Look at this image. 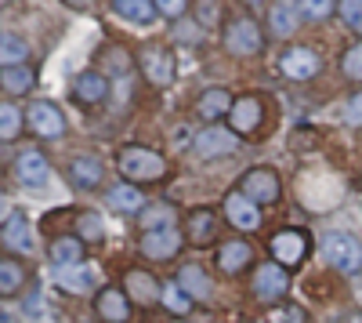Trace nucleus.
Here are the masks:
<instances>
[{
  "mask_svg": "<svg viewBox=\"0 0 362 323\" xmlns=\"http://www.w3.org/2000/svg\"><path fill=\"white\" fill-rule=\"evenodd\" d=\"M116 167L119 174L131 182V186H148V182H160L167 174V160L145 145H119L116 149Z\"/></svg>",
  "mask_w": 362,
  "mask_h": 323,
  "instance_id": "1",
  "label": "nucleus"
},
{
  "mask_svg": "<svg viewBox=\"0 0 362 323\" xmlns=\"http://www.w3.org/2000/svg\"><path fill=\"white\" fill-rule=\"evenodd\" d=\"M322 254L337 273H358L362 269V244L348 232H329L322 237Z\"/></svg>",
  "mask_w": 362,
  "mask_h": 323,
  "instance_id": "2",
  "label": "nucleus"
},
{
  "mask_svg": "<svg viewBox=\"0 0 362 323\" xmlns=\"http://www.w3.org/2000/svg\"><path fill=\"white\" fill-rule=\"evenodd\" d=\"M268 251H272V261H276V266L293 269L308 258V237L297 232V229H279L276 237L268 240Z\"/></svg>",
  "mask_w": 362,
  "mask_h": 323,
  "instance_id": "3",
  "label": "nucleus"
},
{
  "mask_svg": "<svg viewBox=\"0 0 362 323\" xmlns=\"http://www.w3.org/2000/svg\"><path fill=\"white\" fill-rule=\"evenodd\" d=\"M192 149H196V157H203V160L228 157V153H235V149H239V135H235L232 128L210 124V128H203V131L192 138Z\"/></svg>",
  "mask_w": 362,
  "mask_h": 323,
  "instance_id": "4",
  "label": "nucleus"
},
{
  "mask_svg": "<svg viewBox=\"0 0 362 323\" xmlns=\"http://www.w3.org/2000/svg\"><path fill=\"white\" fill-rule=\"evenodd\" d=\"M239 193H243L247 200H254L257 208L261 203H276L283 186H279V174L272 171V167H254L243 174V182H239Z\"/></svg>",
  "mask_w": 362,
  "mask_h": 323,
  "instance_id": "5",
  "label": "nucleus"
},
{
  "mask_svg": "<svg viewBox=\"0 0 362 323\" xmlns=\"http://www.w3.org/2000/svg\"><path fill=\"white\" fill-rule=\"evenodd\" d=\"M25 128L37 138H62L66 135V116L54 102H33L25 109Z\"/></svg>",
  "mask_w": 362,
  "mask_h": 323,
  "instance_id": "6",
  "label": "nucleus"
},
{
  "mask_svg": "<svg viewBox=\"0 0 362 323\" xmlns=\"http://www.w3.org/2000/svg\"><path fill=\"white\" fill-rule=\"evenodd\" d=\"M69 98L76 102V106H102L105 98H109V76L105 73H98V69H83V73H76L73 76V84H69Z\"/></svg>",
  "mask_w": 362,
  "mask_h": 323,
  "instance_id": "7",
  "label": "nucleus"
},
{
  "mask_svg": "<svg viewBox=\"0 0 362 323\" xmlns=\"http://www.w3.org/2000/svg\"><path fill=\"white\" fill-rule=\"evenodd\" d=\"M261 44H264L261 26H257L254 18H247V15L235 18V22L225 29V47H228L232 55H257Z\"/></svg>",
  "mask_w": 362,
  "mask_h": 323,
  "instance_id": "8",
  "label": "nucleus"
},
{
  "mask_svg": "<svg viewBox=\"0 0 362 323\" xmlns=\"http://www.w3.org/2000/svg\"><path fill=\"white\" fill-rule=\"evenodd\" d=\"M0 244H4L8 251H15V254H33L37 251L33 225H29V218L22 211H11L4 218V225H0Z\"/></svg>",
  "mask_w": 362,
  "mask_h": 323,
  "instance_id": "9",
  "label": "nucleus"
},
{
  "mask_svg": "<svg viewBox=\"0 0 362 323\" xmlns=\"http://www.w3.org/2000/svg\"><path fill=\"white\" fill-rule=\"evenodd\" d=\"M15 178H18L22 186H29V189L47 186V182H51V164H47V157H44L40 149H22V153L15 157Z\"/></svg>",
  "mask_w": 362,
  "mask_h": 323,
  "instance_id": "10",
  "label": "nucleus"
},
{
  "mask_svg": "<svg viewBox=\"0 0 362 323\" xmlns=\"http://www.w3.org/2000/svg\"><path fill=\"white\" fill-rule=\"evenodd\" d=\"M138 66H141V73H145V80L148 84H156V87H167L170 80H174V55L167 51V47H145L141 55H138Z\"/></svg>",
  "mask_w": 362,
  "mask_h": 323,
  "instance_id": "11",
  "label": "nucleus"
},
{
  "mask_svg": "<svg viewBox=\"0 0 362 323\" xmlns=\"http://www.w3.org/2000/svg\"><path fill=\"white\" fill-rule=\"evenodd\" d=\"M264 120V106L257 95H243V98H235L232 109H228V128L235 135H254Z\"/></svg>",
  "mask_w": 362,
  "mask_h": 323,
  "instance_id": "12",
  "label": "nucleus"
},
{
  "mask_svg": "<svg viewBox=\"0 0 362 323\" xmlns=\"http://www.w3.org/2000/svg\"><path fill=\"white\" fill-rule=\"evenodd\" d=\"M98 269L87 266V261H80V266H62L54 269V283L66 290V295H90V290L98 287Z\"/></svg>",
  "mask_w": 362,
  "mask_h": 323,
  "instance_id": "13",
  "label": "nucleus"
},
{
  "mask_svg": "<svg viewBox=\"0 0 362 323\" xmlns=\"http://www.w3.org/2000/svg\"><path fill=\"white\" fill-rule=\"evenodd\" d=\"M181 247V232L170 225V229H153V232H145L138 251L148 258V261H170Z\"/></svg>",
  "mask_w": 362,
  "mask_h": 323,
  "instance_id": "14",
  "label": "nucleus"
},
{
  "mask_svg": "<svg viewBox=\"0 0 362 323\" xmlns=\"http://www.w3.org/2000/svg\"><path fill=\"white\" fill-rule=\"evenodd\" d=\"M286 290H290V276H286L283 266H276V261H268V266H261L254 273V295L261 302H279Z\"/></svg>",
  "mask_w": 362,
  "mask_h": 323,
  "instance_id": "15",
  "label": "nucleus"
},
{
  "mask_svg": "<svg viewBox=\"0 0 362 323\" xmlns=\"http://www.w3.org/2000/svg\"><path fill=\"white\" fill-rule=\"evenodd\" d=\"M279 69H283L290 80H312V76L322 69V62H319V55H315L312 47H290V51H283V58H279Z\"/></svg>",
  "mask_w": 362,
  "mask_h": 323,
  "instance_id": "16",
  "label": "nucleus"
},
{
  "mask_svg": "<svg viewBox=\"0 0 362 323\" xmlns=\"http://www.w3.org/2000/svg\"><path fill=\"white\" fill-rule=\"evenodd\" d=\"M124 283H127L124 295H127L131 302H138V305H156V302L163 298V287H160V280H156L153 273H145V269H127Z\"/></svg>",
  "mask_w": 362,
  "mask_h": 323,
  "instance_id": "17",
  "label": "nucleus"
},
{
  "mask_svg": "<svg viewBox=\"0 0 362 323\" xmlns=\"http://www.w3.org/2000/svg\"><path fill=\"white\" fill-rule=\"evenodd\" d=\"M225 215H228V222L235 225V229H243V232H257L261 229V208L254 200H247L243 193H228V200H225Z\"/></svg>",
  "mask_w": 362,
  "mask_h": 323,
  "instance_id": "18",
  "label": "nucleus"
},
{
  "mask_svg": "<svg viewBox=\"0 0 362 323\" xmlns=\"http://www.w3.org/2000/svg\"><path fill=\"white\" fill-rule=\"evenodd\" d=\"M95 312L102 323H127L131 319V302L124 290H116V287H102L98 295H95Z\"/></svg>",
  "mask_w": 362,
  "mask_h": 323,
  "instance_id": "19",
  "label": "nucleus"
},
{
  "mask_svg": "<svg viewBox=\"0 0 362 323\" xmlns=\"http://www.w3.org/2000/svg\"><path fill=\"white\" fill-rule=\"evenodd\" d=\"M105 178V167H102V157H90V153H76L69 160V182L76 189H98Z\"/></svg>",
  "mask_w": 362,
  "mask_h": 323,
  "instance_id": "20",
  "label": "nucleus"
},
{
  "mask_svg": "<svg viewBox=\"0 0 362 323\" xmlns=\"http://www.w3.org/2000/svg\"><path fill=\"white\" fill-rule=\"evenodd\" d=\"M297 26H300V4L297 0H279V4L268 11V33L272 37H279V40L293 37Z\"/></svg>",
  "mask_w": 362,
  "mask_h": 323,
  "instance_id": "21",
  "label": "nucleus"
},
{
  "mask_svg": "<svg viewBox=\"0 0 362 323\" xmlns=\"http://www.w3.org/2000/svg\"><path fill=\"white\" fill-rule=\"evenodd\" d=\"M250 261H254V247H250L247 240H228V244L218 247V269L228 273V276L243 273Z\"/></svg>",
  "mask_w": 362,
  "mask_h": 323,
  "instance_id": "22",
  "label": "nucleus"
},
{
  "mask_svg": "<svg viewBox=\"0 0 362 323\" xmlns=\"http://www.w3.org/2000/svg\"><path fill=\"white\" fill-rule=\"evenodd\" d=\"M37 87V69L33 66H8V69H0V91L11 95V98H22L29 95Z\"/></svg>",
  "mask_w": 362,
  "mask_h": 323,
  "instance_id": "23",
  "label": "nucleus"
},
{
  "mask_svg": "<svg viewBox=\"0 0 362 323\" xmlns=\"http://www.w3.org/2000/svg\"><path fill=\"white\" fill-rule=\"evenodd\" d=\"M177 283L181 290L192 298V302H210V295H214V287H210V276L203 266H196V261H189V266H181L177 273Z\"/></svg>",
  "mask_w": 362,
  "mask_h": 323,
  "instance_id": "24",
  "label": "nucleus"
},
{
  "mask_svg": "<svg viewBox=\"0 0 362 323\" xmlns=\"http://www.w3.org/2000/svg\"><path fill=\"white\" fill-rule=\"evenodd\" d=\"M214 240H218V215L210 211V208H196L189 215V244L206 247V244H214Z\"/></svg>",
  "mask_w": 362,
  "mask_h": 323,
  "instance_id": "25",
  "label": "nucleus"
},
{
  "mask_svg": "<svg viewBox=\"0 0 362 323\" xmlns=\"http://www.w3.org/2000/svg\"><path fill=\"white\" fill-rule=\"evenodd\" d=\"M47 258L54 261V269H62V266H80L83 261V240L80 237H54L51 247H47Z\"/></svg>",
  "mask_w": 362,
  "mask_h": 323,
  "instance_id": "26",
  "label": "nucleus"
},
{
  "mask_svg": "<svg viewBox=\"0 0 362 323\" xmlns=\"http://www.w3.org/2000/svg\"><path fill=\"white\" fill-rule=\"evenodd\" d=\"M228 109H232V95L225 91V87H210V91H203L199 102H196V113L210 124H218L221 116H228Z\"/></svg>",
  "mask_w": 362,
  "mask_h": 323,
  "instance_id": "27",
  "label": "nucleus"
},
{
  "mask_svg": "<svg viewBox=\"0 0 362 323\" xmlns=\"http://www.w3.org/2000/svg\"><path fill=\"white\" fill-rule=\"evenodd\" d=\"M105 203L116 211V215H141V208H145V196L131 186V182H124V186H112L109 189V196H105Z\"/></svg>",
  "mask_w": 362,
  "mask_h": 323,
  "instance_id": "28",
  "label": "nucleus"
},
{
  "mask_svg": "<svg viewBox=\"0 0 362 323\" xmlns=\"http://www.w3.org/2000/svg\"><path fill=\"white\" fill-rule=\"evenodd\" d=\"M25 266L15 258H0V298H15L18 290L25 287Z\"/></svg>",
  "mask_w": 362,
  "mask_h": 323,
  "instance_id": "29",
  "label": "nucleus"
},
{
  "mask_svg": "<svg viewBox=\"0 0 362 323\" xmlns=\"http://www.w3.org/2000/svg\"><path fill=\"white\" fill-rule=\"evenodd\" d=\"M112 11L119 18H127L134 26H148L156 18V8H153V0H112Z\"/></svg>",
  "mask_w": 362,
  "mask_h": 323,
  "instance_id": "30",
  "label": "nucleus"
},
{
  "mask_svg": "<svg viewBox=\"0 0 362 323\" xmlns=\"http://www.w3.org/2000/svg\"><path fill=\"white\" fill-rule=\"evenodd\" d=\"M25 58H29V44L15 33H0V69H8V66H25Z\"/></svg>",
  "mask_w": 362,
  "mask_h": 323,
  "instance_id": "31",
  "label": "nucleus"
},
{
  "mask_svg": "<svg viewBox=\"0 0 362 323\" xmlns=\"http://www.w3.org/2000/svg\"><path fill=\"white\" fill-rule=\"evenodd\" d=\"M138 225H141L145 232L170 229V225H174V208H170V203H145L141 215H138Z\"/></svg>",
  "mask_w": 362,
  "mask_h": 323,
  "instance_id": "32",
  "label": "nucleus"
},
{
  "mask_svg": "<svg viewBox=\"0 0 362 323\" xmlns=\"http://www.w3.org/2000/svg\"><path fill=\"white\" fill-rule=\"evenodd\" d=\"M25 128V113L15 102H0V142H15Z\"/></svg>",
  "mask_w": 362,
  "mask_h": 323,
  "instance_id": "33",
  "label": "nucleus"
},
{
  "mask_svg": "<svg viewBox=\"0 0 362 323\" xmlns=\"http://www.w3.org/2000/svg\"><path fill=\"white\" fill-rule=\"evenodd\" d=\"M76 237H80L83 244H102V240H105L102 215H95V211H80V215H76Z\"/></svg>",
  "mask_w": 362,
  "mask_h": 323,
  "instance_id": "34",
  "label": "nucleus"
},
{
  "mask_svg": "<svg viewBox=\"0 0 362 323\" xmlns=\"http://www.w3.org/2000/svg\"><path fill=\"white\" fill-rule=\"evenodd\" d=\"M163 305H167V312H189L192 309V298L185 295V290H181V283L174 280V283H163V298H160Z\"/></svg>",
  "mask_w": 362,
  "mask_h": 323,
  "instance_id": "35",
  "label": "nucleus"
},
{
  "mask_svg": "<svg viewBox=\"0 0 362 323\" xmlns=\"http://www.w3.org/2000/svg\"><path fill=\"white\" fill-rule=\"evenodd\" d=\"M341 18L351 33L362 37V0H341Z\"/></svg>",
  "mask_w": 362,
  "mask_h": 323,
  "instance_id": "36",
  "label": "nucleus"
},
{
  "mask_svg": "<svg viewBox=\"0 0 362 323\" xmlns=\"http://www.w3.org/2000/svg\"><path fill=\"white\" fill-rule=\"evenodd\" d=\"M221 18V4L218 0H196V22L206 29V26H214Z\"/></svg>",
  "mask_w": 362,
  "mask_h": 323,
  "instance_id": "37",
  "label": "nucleus"
},
{
  "mask_svg": "<svg viewBox=\"0 0 362 323\" xmlns=\"http://www.w3.org/2000/svg\"><path fill=\"white\" fill-rule=\"evenodd\" d=\"M344 73H348L351 80H362V40L344 51Z\"/></svg>",
  "mask_w": 362,
  "mask_h": 323,
  "instance_id": "38",
  "label": "nucleus"
},
{
  "mask_svg": "<svg viewBox=\"0 0 362 323\" xmlns=\"http://www.w3.org/2000/svg\"><path fill=\"white\" fill-rule=\"evenodd\" d=\"M300 11L308 18H326V15H334V0H300Z\"/></svg>",
  "mask_w": 362,
  "mask_h": 323,
  "instance_id": "39",
  "label": "nucleus"
},
{
  "mask_svg": "<svg viewBox=\"0 0 362 323\" xmlns=\"http://www.w3.org/2000/svg\"><path fill=\"white\" fill-rule=\"evenodd\" d=\"M268 323H305V312L293 309V305H283V309H276L268 316Z\"/></svg>",
  "mask_w": 362,
  "mask_h": 323,
  "instance_id": "40",
  "label": "nucleus"
},
{
  "mask_svg": "<svg viewBox=\"0 0 362 323\" xmlns=\"http://www.w3.org/2000/svg\"><path fill=\"white\" fill-rule=\"evenodd\" d=\"M185 4H189V0H153V8L160 15H167V18H177L181 11H185Z\"/></svg>",
  "mask_w": 362,
  "mask_h": 323,
  "instance_id": "41",
  "label": "nucleus"
},
{
  "mask_svg": "<svg viewBox=\"0 0 362 323\" xmlns=\"http://www.w3.org/2000/svg\"><path fill=\"white\" fill-rule=\"evenodd\" d=\"M348 124H362V91L348 102Z\"/></svg>",
  "mask_w": 362,
  "mask_h": 323,
  "instance_id": "42",
  "label": "nucleus"
},
{
  "mask_svg": "<svg viewBox=\"0 0 362 323\" xmlns=\"http://www.w3.org/2000/svg\"><path fill=\"white\" fill-rule=\"evenodd\" d=\"M62 4H69L73 11H90V8L98 4V0H62Z\"/></svg>",
  "mask_w": 362,
  "mask_h": 323,
  "instance_id": "43",
  "label": "nucleus"
},
{
  "mask_svg": "<svg viewBox=\"0 0 362 323\" xmlns=\"http://www.w3.org/2000/svg\"><path fill=\"white\" fill-rule=\"evenodd\" d=\"M344 323H362V312H358V316H348Z\"/></svg>",
  "mask_w": 362,
  "mask_h": 323,
  "instance_id": "44",
  "label": "nucleus"
},
{
  "mask_svg": "<svg viewBox=\"0 0 362 323\" xmlns=\"http://www.w3.org/2000/svg\"><path fill=\"white\" fill-rule=\"evenodd\" d=\"M0 215H4V196H0Z\"/></svg>",
  "mask_w": 362,
  "mask_h": 323,
  "instance_id": "45",
  "label": "nucleus"
},
{
  "mask_svg": "<svg viewBox=\"0 0 362 323\" xmlns=\"http://www.w3.org/2000/svg\"><path fill=\"white\" fill-rule=\"evenodd\" d=\"M170 323H185V319H170Z\"/></svg>",
  "mask_w": 362,
  "mask_h": 323,
  "instance_id": "46",
  "label": "nucleus"
},
{
  "mask_svg": "<svg viewBox=\"0 0 362 323\" xmlns=\"http://www.w3.org/2000/svg\"><path fill=\"white\" fill-rule=\"evenodd\" d=\"M250 4H261V0H250Z\"/></svg>",
  "mask_w": 362,
  "mask_h": 323,
  "instance_id": "47",
  "label": "nucleus"
}]
</instances>
